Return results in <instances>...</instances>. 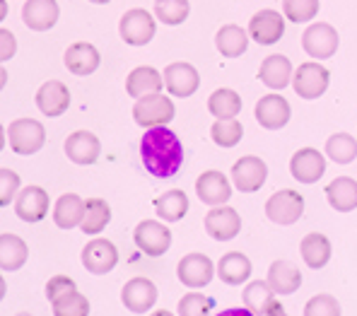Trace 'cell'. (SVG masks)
Instances as JSON below:
<instances>
[{"instance_id":"obj_1","label":"cell","mask_w":357,"mask_h":316,"mask_svg":"<svg viewBox=\"0 0 357 316\" xmlns=\"http://www.w3.org/2000/svg\"><path fill=\"white\" fill-rule=\"evenodd\" d=\"M140 155H143L145 170L157 179L174 176L183 165V145L167 126L148 128V133L140 140Z\"/></svg>"},{"instance_id":"obj_2","label":"cell","mask_w":357,"mask_h":316,"mask_svg":"<svg viewBox=\"0 0 357 316\" xmlns=\"http://www.w3.org/2000/svg\"><path fill=\"white\" fill-rule=\"evenodd\" d=\"M176 116V109L172 104V99L167 94H145L135 102L133 107V119L138 126L143 128H157V126H167L172 123Z\"/></svg>"},{"instance_id":"obj_3","label":"cell","mask_w":357,"mask_h":316,"mask_svg":"<svg viewBox=\"0 0 357 316\" xmlns=\"http://www.w3.org/2000/svg\"><path fill=\"white\" fill-rule=\"evenodd\" d=\"M8 143L17 155H34L46 143V128L36 119H17L5 130Z\"/></svg>"},{"instance_id":"obj_4","label":"cell","mask_w":357,"mask_h":316,"mask_svg":"<svg viewBox=\"0 0 357 316\" xmlns=\"http://www.w3.org/2000/svg\"><path fill=\"white\" fill-rule=\"evenodd\" d=\"M157 31V24H155V17L143 8H135V10H128V13L121 17L119 22V34L126 44L130 46H145L152 41Z\"/></svg>"},{"instance_id":"obj_5","label":"cell","mask_w":357,"mask_h":316,"mask_svg":"<svg viewBox=\"0 0 357 316\" xmlns=\"http://www.w3.org/2000/svg\"><path fill=\"white\" fill-rule=\"evenodd\" d=\"M133 239H135V246H138L145 256L160 259L172 246V230L165 227L162 223H155V220H143V223L135 227Z\"/></svg>"},{"instance_id":"obj_6","label":"cell","mask_w":357,"mask_h":316,"mask_svg":"<svg viewBox=\"0 0 357 316\" xmlns=\"http://www.w3.org/2000/svg\"><path fill=\"white\" fill-rule=\"evenodd\" d=\"M266 215H268V220L275 225H295L304 215L302 193L292 191V188L275 191L266 203Z\"/></svg>"},{"instance_id":"obj_7","label":"cell","mask_w":357,"mask_h":316,"mask_svg":"<svg viewBox=\"0 0 357 316\" xmlns=\"http://www.w3.org/2000/svg\"><path fill=\"white\" fill-rule=\"evenodd\" d=\"M331 73L319 61H309L295 70L292 77V87L302 99H319L328 89Z\"/></svg>"},{"instance_id":"obj_8","label":"cell","mask_w":357,"mask_h":316,"mask_svg":"<svg viewBox=\"0 0 357 316\" xmlns=\"http://www.w3.org/2000/svg\"><path fill=\"white\" fill-rule=\"evenodd\" d=\"M268 179V165L261 157L256 155H246L239 157L232 167V183L234 188L241 193H256L264 188Z\"/></svg>"},{"instance_id":"obj_9","label":"cell","mask_w":357,"mask_h":316,"mask_svg":"<svg viewBox=\"0 0 357 316\" xmlns=\"http://www.w3.org/2000/svg\"><path fill=\"white\" fill-rule=\"evenodd\" d=\"M338 44H340V36L331 24L326 22H314L309 24L307 31L302 34V46L312 58L317 61H326V58L335 56L338 51Z\"/></svg>"},{"instance_id":"obj_10","label":"cell","mask_w":357,"mask_h":316,"mask_svg":"<svg viewBox=\"0 0 357 316\" xmlns=\"http://www.w3.org/2000/svg\"><path fill=\"white\" fill-rule=\"evenodd\" d=\"M241 299H244V307L249 314L256 316H285V309L282 304L275 299V292L268 285V280H254L244 287L241 292Z\"/></svg>"},{"instance_id":"obj_11","label":"cell","mask_w":357,"mask_h":316,"mask_svg":"<svg viewBox=\"0 0 357 316\" xmlns=\"http://www.w3.org/2000/svg\"><path fill=\"white\" fill-rule=\"evenodd\" d=\"M119 263V249L114 241L97 236V239L87 241L82 249V266L94 276H107L109 271H114Z\"/></svg>"},{"instance_id":"obj_12","label":"cell","mask_w":357,"mask_h":316,"mask_svg":"<svg viewBox=\"0 0 357 316\" xmlns=\"http://www.w3.org/2000/svg\"><path fill=\"white\" fill-rule=\"evenodd\" d=\"M215 268L218 266H215L206 254L193 251V254H186L181 261H178L176 276L186 287H206V285H210V280H213Z\"/></svg>"},{"instance_id":"obj_13","label":"cell","mask_w":357,"mask_h":316,"mask_svg":"<svg viewBox=\"0 0 357 316\" xmlns=\"http://www.w3.org/2000/svg\"><path fill=\"white\" fill-rule=\"evenodd\" d=\"M290 172L299 183H317L326 174V157L317 147H302L292 155Z\"/></svg>"},{"instance_id":"obj_14","label":"cell","mask_w":357,"mask_h":316,"mask_svg":"<svg viewBox=\"0 0 357 316\" xmlns=\"http://www.w3.org/2000/svg\"><path fill=\"white\" fill-rule=\"evenodd\" d=\"M165 87L169 89V94L174 97H191L196 94V89L201 87V75L198 70L186 61H176L169 63L165 68Z\"/></svg>"},{"instance_id":"obj_15","label":"cell","mask_w":357,"mask_h":316,"mask_svg":"<svg viewBox=\"0 0 357 316\" xmlns=\"http://www.w3.org/2000/svg\"><path fill=\"white\" fill-rule=\"evenodd\" d=\"M51 198L41 186H27L15 198V213L24 223H41L49 215Z\"/></svg>"},{"instance_id":"obj_16","label":"cell","mask_w":357,"mask_h":316,"mask_svg":"<svg viewBox=\"0 0 357 316\" xmlns=\"http://www.w3.org/2000/svg\"><path fill=\"white\" fill-rule=\"evenodd\" d=\"M121 302L130 314H145L157 304V285L148 278H133L126 283Z\"/></svg>"},{"instance_id":"obj_17","label":"cell","mask_w":357,"mask_h":316,"mask_svg":"<svg viewBox=\"0 0 357 316\" xmlns=\"http://www.w3.org/2000/svg\"><path fill=\"white\" fill-rule=\"evenodd\" d=\"M241 218L234 208L229 205H215L206 215V232L215 241H229L239 234Z\"/></svg>"},{"instance_id":"obj_18","label":"cell","mask_w":357,"mask_h":316,"mask_svg":"<svg viewBox=\"0 0 357 316\" xmlns=\"http://www.w3.org/2000/svg\"><path fill=\"white\" fill-rule=\"evenodd\" d=\"M285 34V17L275 10H261L251 17L249 22V36L261 46L275 44Z\"/></svg>"},{"instance_id":"obj_19","label":"cell","mask_w":357,"mask_h":316,"mask_svg":"<svg viewBox=\"0 0 357 316\" xmlns=\"http://www.w3.org/2000/svg\"><path fill=\"white\" fill-rule=\"evenodd\" d=\"M292 116V109L282 94H266L256 104V121L264 126L266 130H280L287 126Z\"/></svg>"},{"instance_id":"obj_20","label":"cell","mask_w":357,"mask_h":316,"mask_svg":"<svg viewBox=\"0 0 357 316\" xmlns=\"http://www.w3.org/2000/svg\"><path fill=\"white\" fill-rule=\"evenodd\" d=\"M99 152H102V143L89 130H75L66 138V155L75 165H94L99 160Z\"/></svg>"},{"instance_id":"obj_21","label":"cell","mask_w":357,"mask_h":316,"mask_svg":"<svg viewBox=\"0 0 357 316\" xmlns=\"http://www.w3.org/2000/svg\"><path fill=\"white\" fill-rule=\"evenodd\" d=\"M196 193L206 205H225L232 196V186H229V179L222 172L210 170L203 172L196 181Z\"/></svg>"},{"instance_id":"obj_22","label":"cell","mask_w":357,"mask_h":316,"mask_svg":"<svg viewBox=\"0 0 357 316\" xmlns=\"http://www.w3.org/2000/svg\"><path fill=\"white\" fill-rule=\"evenodd\" d=\"M36 107H39L41 114L51 116H63L70 107V89L63 85L61 80H49L44 82L39 89H36Z\"/></svg>"},{"instance_id":"obj_23","label":"cell","mask_w":357,"mask_h":316,"mask_svg":"<svg viewBox=\"0 0 357 316\" xmlns=\"http://www.w3.org/2000/svg\"><path fill=\"white\" fill-rule=\"evenodd\" d=\"M24 24L34 31H49L59 22L61 8L56 0H27L22 8Z\"/></svg>"},{"instance_id":"obj_24","label":"cell","mask_w":357,"mask_h":316,"mask_svg":"<svg viewBox=\"0 0 357 316\" xmlns=\"http://www.w3.org/2000/svg\"><path fill=\"white\" fill-rule=\"evenodd\" d=\"M292 77H295L292 63L290 58L282 54H273L264 58V63L259 68V80L271 89H285L292 82Z\"/></svg>"},{"instance_id":"obj_25","label":"cell","mask_w":357,"mask_h":316,"mask_svg":"<svg viewBox=\"0 0 357 316\" xmlns=\"http://www.w3.org/2000/svg\"><path fill=\"white\" fill-rule=\"evenodd\" d=\"M63 58H66V68L73 75H92L99 68V63H102L99 51L94 49V44H89V41H77V44L68 46Z\"/></svg>"},{"instance_id":"obj_26","label":"cell","mask_w":357,"mask_h":316,"mask_svg":"<svg viewBox=\"0 0 357 316\" xmlns=\"http://www.w3.org/2000/svg\"><path fill=\"white\" fill-rule=\"evenodd\" d=\"M162 87H165V73L155 70L152 66L135 68V70H130V75L126 77V92L135 99L145 97V94L162 92Z\"/></svg>"},{"instance_id":"obj_27","label":"cell","mask_w":357,"mask_h":316,"mask_svg":"<svg viewBox=\"0 0 357 316\" xmlns=\"http://www.w3.org/2000/svg\"><path fill=\"white\" fill-rule=\"evenodd\" d=\"M268 285L275 294H292L302 287V273L290 261H273L268 268Z\"/></svg>"},{"instance_id":"obj_28","label":"cell","mask_w":357,"mask_h":316,"mask_svg":"<svg viewBox=\"0 0 357 316\" xmlns=\"http://www.w3.org/2000/svg\"><path fill=\"white\" fill-rule=\"evenodd\" d=\"M85 208L87 201L80 198L77 193H63V196L56 201L54 208V223L59 230H75L77 225L85 218Z\"/></svg>"},{"instance_id":"obj_29","label":"cell","mask_w":357,"mask_h":316,"mask_svg":"<svg viewBox=\"0 0 357 316\" xmlns=\"http://www.w3.org/2000/svg\"><path fill=\"white\" fill-rule=\"evenodd\" d=\"M299 254H302L307 268L319 271V268L326 266V263L331 261V254H333V249H331V239L326 234H321V232H312V234L304 236L302 244H299Z\"/></svg>"},{"instance_id":"obj_30","label":"cell","mask_w":357,"mask_h":316,"mask_svg":"<svg viewBox=\"0 0 357 316\" xmlns=\"http://www.w3.org/2000/svg\"><path fill=\"white\" fill-rule=\"evenodd\" d=\"M251 271H254V266L241 251H229L218 263V276L225 285H244L249 280Z\"/></svg>"},{"instance_id":"obj_31","label":"cell","mask_w":357,"mask_h":316,"mask_svg":"<svg viewBox=\"0 0 357 316\" xmlns=\"http://www.w3.org/2000/svg\"><path fill=\"white\" fill-rule=\"evenodd\" d=\"M27 259H29L27 241L17 234L3 232L0 234V268L3 271H20L27 263Z\"/></svg>"},{"instance_id":"obj_32","label":"cell","mask_w":357,"mask_h":316,"mask_svg":"<svg viewBox=\"0 0 357 316\" xmlns=\"http://www.w3.org/2000/svg\"><path fill=\"white\" fill-rule=\"evenodd\" d=\"M326 198L331 208L338 213H353L357 208V181L350 176H338L326 186Z\"/></svg>"},{"instance_id":"obj_33","label":"cell","mask_w":357,"mask_h":316,"mask_svg":"<svg viewBox=\"0 0 357 316\" xmlns=\"http://www.w3.org/2000/svg\"><path fill=\"white\" fill-rule=\"evenodd\" d=\"M215 46L222 56L237 58L246 54V46H249V34L239 27V24H225L215 34Z\"/></svg>"},{"instance_id":"obj_34","label":"cell","mask_w":357,"mask_h":316,"mask_svg":"<svg viewBox=\"0 0 357 316\" xmlns=\"http://www.w3.org/2000/svg\"><path fill=\"white\" fill-rule=\"evenodd\" d=\"M155 210L162 220H167V223H178V220H183L188 213V196L181 191V188L165 191L155 201Z\"/></svg>"},{"instance_id":"obj_35","label":"cell","mask_w":357,"mask_h":316,"mask_svg":"<svg viewBox=\"0 0 357 316\" xmlns=\"http://www.w3.org/2000/svg\"><path fill=\"white\" fill-rule=\"evenodd\" d=\"M112 223V208L104 198H87V208H85V218L80 223V230L85 234L94 236L99 232L107 230V225Z\"/></svg>"},{"instance_id":"obj_36","label":"cell","mask_w":357,"mask_h":316,"mask_svg":"<svg viewBox=\"0 0 357 316\" xmlns=\"http://www.w3.org/2000/svg\"><path fill=\"white\" fill-rule=\"evenodd\" d=\"M208 112L215 119H237V114L241 112V97L229 87L215 89L208 99Z\"/></svg>"},{"instance_id":"obj_37","label":"cell","mask_w":357,"mask_h":316,"mask_svg":"<svg viewBox=\"0 0 357 316\" xmlns=\"http://www.w3.org/2000/svg\"><path fill=\"white\" fill-rule=\"evenodd\" d=\"M188 15H191V3L188 0H155V17L160 22L169 24V27L183 24Z\"/></svg>"},{"instance_id":"obj_38","label":"cell","mask_w":357,"mask_h":316,"mask_svg":"<svg viewBox=\"0 0 357 316\" xmlns=\"http://www.w3.org/2000/svg\"><path fill=\"white\" fill-rule=\"evenodd\" d=\"M326 157L338 165H350L357 157V140L350 133H335L326 140Z\"/></svg>"},{"instance_id":"obj_39","label":"cell","mask_w":357,"mask_h":316,"mask_svg":"<svg viewBox=\"0 0 357 316\" xmlns=\"http://www.w3.org/2000/svg\"><path fill=\"white\" fill-rule=\"evenodd\" d=\"M210 138L220 147H234L244 138V126L237 119H218L210 128Z\"/></svg>"},{"instance_id":"obj_40","label":"cell","mask_w":357,"mask_h":316,"mask_svg":"<svg viewBox=\"0 0 357 316\" xmlns=\"http://www.w3.org/2000/svg\"><path fill=\"white\" fill-rule=\"evenodd\" d=\"M51 307H54L56 316H87L89 299L82 292H77V287H75V289H68L61 297H56L54 302H51Z\"/></svg>"},{"instance_id":"obj_41","label":"cell","mask_w":357,"mask_h":316,"mask_svg":"<svg viewBox=\"0 0 357 316\" xmlns=\"http://www.w3.org/2000/svg\"><path fill=\"white\" fill-rule=\"evenodd\" d=\"M282 13L290 22L302 24L317 17L319 0H282Z\"/></svg>"},{"instance_id":"obj_42","label":"cell","mask_w":357,"mask_h":316,"mask_svg":"<svg viewBox=\"0 0 357 316\" xmlns=\"http://www.w3.org/2000/svg\"><path fill=\"white\" fill-rule=\"evenodd\" d=\"M213 312V299L206 297L203 292H188L181 297L176 307L178 316H206Z\"/></svg>"},{"instance_id":"obj_43","label":"cell","mask_w":357,"mask_h":316,"mask_svg":"<svg viewBox=\"0 0 357 316\" xmlns=\"http://www.w3.org/2000/svg\"><path fill=\"white\" fill-rule=\"evenodd\" d=\"M304 316H340V304L331 294H317L307 302Z\"/></svg>"},{"instance_id":"obj_44","label":"cell","mask_w":357,"mask_h":316,"mask_svg":"<svg viewBox=\"0 0 357 316\" xmlns=\"http://www.w3.org/2000/svg\"><path fill=\"white\" fill-rule=\"evenodd\" d=\"M0 181H3V193H0V205H10L17 198V193L22 191L20 188V174L17 172H13V170H8L5 167L3 172H0Z\"/></svg>"},{"instance_id":"obj_45","label":"cell","mask_w":357,"mask_h":316,"mask_svg":"<svg viewBox=\"0 0 357 316\" xmlns=\"http://www.w3.org/2000/svg\"><path fill=\"white\" fill-rule=\"evenodd\" d=\"M75 280L68 276H54L49 283H46V297H49V302H54L56 297H61V294H66L68 289H75Z\"/></svg>"},{"instance_id":"obj_46","label":"cell","mask_w":357,"mask_h":316,"mask_svg":"<svg viewBox=\"0 0 357 316\" xmlns=\"http://www.w3.org/2000/svg\"><path fill=\"white\" fill-rule=\"evenodd\" d=\"M17 51V39L13 36L10 29H0V58L3 61H10Z\"/></svg>"},{"instance_id":"obj_47","label":"cell","mask_w":357,"mask_h":316,"mask_svg":"<svg viewBox=\"0 0 357 316\" xmlns=\"http://www.w3.org/2000/svg\"><path fill=\"white\" fill-rule=\"evenodd\" d=\"M0 15H3V20L8 17V3L5 0H0Z\"/></svg>"},{"instance_id":"obj_48","label":"cell","mask_w":357,"mask_h":316,"mask_svg":"<svg viewBox=\"0 0 357 316\" xmlns=\"http://www.w3.org/2000/svg\"><path fill=\"white\" fill-rule=\"evenodd\" d=\"M89 3H97V5H104V3H112V0H89Z\"/></svg>"}]
</instances>
